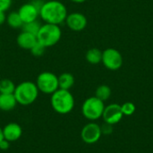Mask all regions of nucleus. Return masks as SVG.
<instances>
[{
    "mask_svg": "<svg viewBox=\"0 0 153 153\" xmlns=\"http://www.w3.org/2000/svg\"><path fill=\"white\" fill-rule=\"evenodd\" d=\"M67 14L65 5L58 0L44 1L39 8V17L45 23L60 25L65 21Z\"/></svg>",
    "mask_w": 153,
    "mask_h": 153,
    "instance_id": "1",
    "label": "nucleus"
},
{
    "mask_svg": "<svg viewBox=\"0 0 153 153\" xmlns=\"http://www.w3.org/2000/svg\"><path fill=\"white\" fill-rule=\"evenodd\" d=\"M50 104L55 112L60 115H66L74 108V98L70 91L58 89L50 97Z\"/></svg>",
    "mask_w": 153,
    "mask_h": 153,
    "instance_id": "2",
    "label": "nucleus"
},
{
    "mask_svg": "<svg viewBox=\"0 0 153 153\" xmlns=\"http://www.w3.org/2000/svg\"><path fill=\"white\" fill-rule=\"evenodd\" d=\"M39 91L35 82L25 81L16 85L13 95L18 104L22 106H29L36 101Z\"/></svg>",
    "mask_w": 153,
    "mask_h": 153,
    "instance_id": "3",
    "label": "nucleus"
},
{
    "mask_svg": "<svg viewBox=\"0 0 153 153\" xmlns=\"http://www.w3.org/2000/svg\"><path fill=\"white\" fill-rule=\"evenodd\" d=\"M62 36V30L59 25L44 23L41 24L37 34V41L46 48L56 45Z\"/></svg>",
    "mask_w": 153,
    "mask_h": 153,
    "instance_id": "4",
    "label": "nucleus"
},
{
    "mask_svg": "<svg viewBox=\"0 0 153 153\" xmlns=\"http://www.w3.org/2000/svg\"><path fill=\"white\" fill-rule=\"evenodd\" d=\"M104 108V102L94 96L84 100L82 106V113L86 119L93 122L102 117Z\"/></svg>",
    "mask_w": 153,
    "mask_h": 153,
    "instance_id": "5",
    "label": "nucleus"
},
{
    "mask_svg": "<svg viewBox=\"0 0 153 153\" xmlns=\"http://www.w3.org/2000/svg\"><path fill=\"white\" fill-rule=\"evenodd\" d=\"M36 85L39 91L44 94L51 95L59 89L58 76L52 72L45 71L40 73L36 79Z\"/></svg>",
    "mask_w": 153,
    "mask_h": 153,
    "instance_id": "6",
    "label": "nucleus"
},
{
    "mask_svg": "<svg viewBox=\"0 0 153 153\" xmlns=\"http://www.w3.org/2000/svg\"><path fill=\"white\" fill-rule=\"evenodd\" d=\"M101 62L106 68L115 71L118 70L123 65V57L118 50L116 48H107L102 52Z\"/></svg>",
    "mask_w": 153,
    "mask_h": 153,
    "instance_id": "7",
    "label": "nucleus"
},
{
    "mask_svg": "<svg viewBox=\"0 0 153 153\" xmlns=\"http://www.w3.org/2000/svg\"><path fill=\"white\" fill-rule=\"evenodd\" d=\"M101 135L102 133L100 126L94 122L88 123L82 127L81 131V138L82 142L87 144L96 143L100 139Z\"/></svg>",
    "mask_w": 153,
    "mask_h": 153,
    "instance_id": "8",
    "label": "nucleus"
},
{
    "mask_svg": "<svg viewBox=\"0 0 153 153\" xmlns=\"http://www.w3.org/2000/svg\"><path fill=\"white\" fill-rule=\"evenodd\" d=\"M17 12L23 23L37 21L38 17L39 16V8L33 2L23 4L20 6Z\"/></svg>",
    "mask_w": 153,
    "mask_h": 153,
    "instance_id": "9",
    "label": "nucleus"
},
{
    "mask_svg": "<svg viewBox=\"0 0 153 153\" xmlns=\"http://www.w3.org/2000/svg\"><path fill=\"white\" fill-rule=\"evenodd\" d=\"M123 117H124V114L122 112L121 106L116 103L110 104L105 107L103 115H102L104 122L112 126L120 122Z\"/></svg>",
    "mask_w": 153,
    "mask_h": 153,
    "instance_id": "10",
    "label": "nucleus"
},
{
    "mask_svg": "<svg viewBox=\"0 0 153 153\" xmlns=\"http://www.w3.org/2000/svg\"><path fill=\"white\" fill-rule=\"evenodd\" d=\"M65 22L67 27L74 31H82L87 26V18L82 13H68Z\"/></svg>",
    "mask_w": 153,
    "mask_h": 153,
    "instance_id": "11",
    "label": "nucleus"
},
{
    "mask_svg": "<svg viewBox=\"0 0 153 153\" xmlns=\"http://www.w3.org/2000/svg\"><path fill=\"white\" fill-rule=\"evenodd\" d=\"M3 134L4 139L7 140L9 143L16 142L22 135V129L19 124L12 122L5 125V126L3 128Z\"/></svg>",
    "mask_w": 153,
    "mask_h": 153,
    "instance_id": "12",
    "label": "nucleus"
},
{
    "mask_svg": "<svg viewBox=\"0 0 153 153\" xmlns=\"http://www.w3.org/2000/svg\"><path fill=\"white\" fill-rule=\"evenodd\" d=\"M16 42L17 45L22 48V49H26V50H30L31 48L36 44L37 42V37L33 34H30L29 32L26 31H22L16 39Z\"/></svg>",
    "mask_w": 153,
    "mask_h": 153,
    "instance_id": "13",
    "label": "nucleus"
},
{
    "mask_svg": "<svg viewBox=\"0 0 153 153\" xmlns=\"http://www.w3.org/2000/svg\"><path fill=\"white\" fill-rule=\"evenodd\" d=\"M16 99L13 94H0V110L8 112L13 110L17 105Z\"/></svg>",
    "mask_w": 153,
    "mask_h": 153,
    "instance_id": "14",
    "label": "nucleus"
},
{
    "mask_svg": "<svg viewBox=\"0 0 153 153\" xmlns=\"http://www.w3.org/2000/svg\"><path fill=\"white\" fill-rule=\"evenodd\" d=\"M74 84V77L70 73H63L58 76V85L59 89L69 91Z\"/></svg>",
    "mask_w": 153,
    "mask_h": 153,
    "instance_id": "15",
    "label": "nucleus"
},
{
    "mask_svg": "<svg viewBox=\"0 0 153 153\" xmlns=\"http://www.w3.org/2000/svg\"><path fill=\"white\" fill-rule=\"evenodd\" d=\"M85 58L88 63L91 65H97L101 62L102 59V52L96 48H90L85 55Z\"/></svg>",
    "mask_w": 153,
    "mask_h": 153,
    "instance_id": "16",
    "label": "nucleus"
},
{
    "mask_svg": "<svg viewBox=\"0 0 153 153\" xmlns=\"http://www.w3.org/2000/svg\"><path fill=\"white\" fill-rule=\"evenodd\" d=\"M6 22L9 27L13 29H20L22 27L23 22L18 13V12H11L6 16Z\"/></svg>",
    "mask_w": 153,
    "mask_h": 153,
    "instance_id": "17",
    "label": "nucleus"
},
{
    "mask_svg": "<svg viewBox=\"0 0 153 153\" xmlns=\"http://www.w3.org/2000/svg\"><path fill=\"white\" fill-rule=\"evenodd\" d=\"M16 85L14 82L7 78L0 80V94H13Z\"/></svg>",
    "mask_w": 153,
    "mask_h": 153,
    "instance_id": "18",
    "label": "nucleus"
},
{
    "mask_svg": "<svg viewBox=\"0 0 153 153\" xmlns=\"http://www.w3.org/2000/svg\"><path fill=\"white\" fill-rule=\"evenodd\" d=\"M111 96V89L108 85H100L97 88L95 91V97H97L99 100H102L103 102L108 100Z\"/></svg>",
    "mask_w": 153,
    "mask_h": 153,
    "instance_id": "19",
    "label": "nucleus"
},
{
    "mask_svg": "<svg viewBox=\"0 0 153 153\" xmlns=\"http://www.w3.org/2000/svg\"><path fill=\"white\" fill-rule=\"evenodd\" d=\"M40 26H41V24L38 21H33V22H30L28 23H23L22 29L23 31H26V32H29L30 34L37 36Z\"/></svg>",
    "mask_w": 153,
    "mask_h": 153,
    "instance_id": "20",
    "label": "nucleus"
},
{
    "mask_svg": "<svg viewBox=\"0 0 153 153\" xmlns=\"http://www.w3.org/2000/svg\"><path fill=\"white\" fill-rule=\"evenodd\" d=\"M124 116H132L135 112V106L132 102H126L121 106Z\"/></svg>",
    "mask_w": 153,
    "mask_h": 153,
    "instance_id": "21",
    "label": "nucleus"
},
{
    "mask_svg": "<svg viewBox=\"0 0 153 153\" xmlns=\"http://www.w3.org/2000/svg\"><path fill=\"white\" fill-rule=\"evenodd\" d=\"M45 49H46V48L37 41L36 44L31 48L30 52H31V54L35 57H39V56H41L45 53Z\"/></svg>",
    "mask_w": 153,
    "mask_h": 153,
    "instance_id": "22",
    "label": "nucleus"
},
{
    "mask_svg": "<svg viewBox=\"0 0 153 153\" xmlns=\"http://www.w3.org/2000/svg\"><path fill=\"white\" fill-rule=\"evenodd\" d=\"M13 4V0H0V12H6Z\"/></svg>",
    "mask_w": 153,
    "mask_h": 153,
    "instance_id": "23",
    "label": "nucleus"
},
{
    "mask_svg": "<svg viewBox=\"0 0 153 153\" xmlns=\"http://www.w3.org/2000/svg\"><path fill=\"white\" fill-rule=\"evenodd\" d=\"M100 129H101V133L104 134H110L112 133V131H113L112 125H109L108 123L103 124V126H100Z\"/></svg>",
    "mask_w": 153,
    "mask_h": 153,
    "instance_id": "24",
    "label": "nucleus"
},
{
    "mask_svg": "<svg viewBox=\"0 0 153 153\" xmlns=\"http://www.w3.org/2000/svg\"><path fill=\"white\" fill-rule=\"evenodd\" d=\"M9 147H10V143H9L7 140L4 139V140H2V141L0 142V150H2V151H6V150L9 149Z\"/></svg>",
    "mask_w": 153,
    "mask_h": 153,
    "instance_id": "25",
    "label": "nucleus"
},
{
    "mask_svg": "<svg viewBox=\"0 0 153 153\" xmlns=\"http://www.w3.org/2000/svg\"><path fill=\"white\" fill-rule=\"evenodd\" d=\"M6 16L5 12H0V25L6 22Z\"/></svg>",
    "mask_w": 153,
    "mask_h": 153,
    "instance_id": "26",
    "label": "nucleus"
},
{
    "mask_svg": "<svg viewBox=\"0 0 153 153\" xmlns=\"http://www.w3.org/2000/svg\"><path fill=\"white\" fill-rule=\"evenodd\" d=\"M4 140V134H3V128L0 127V142Z\"/></svg>",
    "mask_w": 153,
    "mask_h": 153,
    "instance_id": "27",
    "label": "nucleus"
},
{
    "mask_svg": "<svg viewBox=\"0 0 153 153\" xmlns=\"http://www.w3.org/2000/svg\"><path fill=\"white\" fill-rule=\"evenodd\" d=\"M72 2H74V3H77V4H81V3H83L85 2L86 0H71Z\"/></svg>",
    "mask_w": 153,
    "mask_h": 153,
    "instance_id": "28",
    "label": "nucleus"
}]
</instances>
